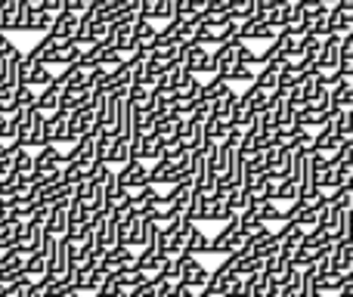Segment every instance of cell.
<instances>
[{
    "mask_svg": "<svg viewBox=\"0 0 353 297\" xmlns=\"http://www.w3.org/2000/svg\"><path fill=\"white\" fill-rule=\"evenodd\" d=\"M183 65H186L195 78H199V74H211L214 78V74H217V56L208 47L189 43V47H183Z\"/></svg>",
    "mask_w": 353,
    "mask_h": 297,
    "instance_id": "1",
    "label": "cell"
},
{
    "mask_svg": "<svg viewBox=\"0 0 353 297\" xmlns=\"http://www.w3.org/2000/svg\"><path fill=\"white\" fill-rule=\"evenodd\" d=\"M78 136L72 130V115L68 112H53L47 115V146H74Z\"/></svg>",
    "mask_w": 353,
    "mask_h": 297,
    "instance_id": "2",
    "label": "cell"
},
{
    "mask_svg": "<svg viewBox=\"0 0 353 297\" xmlns=\"http://www.w3.org/2000/svg\"><path fill=\"white\" fill-rule=\"evenodd\" d=\"M347 146V143L338 136V127H335V121L332 124H325L323 130H319L316 136H313V152H316L319 158H325V161H335L338 155H341V149Z\"/></svg>",
    "mask_w": 353,
    "mask_h": 297,
    "instance_id": "3",
    "label": "cell"
},
{
    "mask_svg": "<svg viewBox=\"0 0 353 297\" xmlns=\"http://www.w3.org/2000/svg\"><path fill=\"white\" fill-rule=\"evenodd\" d=\"M282 31L279 28H273V25L267 22L263 16H251V19H245L242 25H239V41H267V43H273L276 37H279Z\"/></svg>",
    "mask_w": 353,
    "mask_h": 297,
    "instance_id": "4",
    "label": "cell"
},
{
    "mask_svg": "<svg viewBox=\"0 0 353 297\" xmlns=\"http://www.w3.org/2000/svg\"><path fill=\"white\" fill-rule=\"evenodd\" d=\"M118 176H121V186L130 189V192L149 186V167H146V161H140V158H134L130 164L118 167Z\"/></svg>",
    "mask_w": 353,
    "mask_h": 297,
    "instance_id": "5",
    "label": "cell"
},
{
    "mask_svg": "<svg viewBox=\"0 0 353 297\" xmlns=\"http://www.w3.org/2000/svg\"><path fill=\"white\" fill-rule=\"evenodd\" d=\"M97 105H99V96L93 99L90 105H84V109H78V112H72V130H74V136H90V134H97Z\"/></svg>",
    "mask_w": 353,
    "mask_h": 297,
    "instance_id": "6",
    "label": "cell"
},
{
    "mask_svg": "<svg viewBox=\"0 0 353 297\" xmlns=\"http://www.w3.org/2000/svg\"><path fill=\"white\" fill-rule=\"evenodd\" d=\"M159 43V25L155 22H134V53H152V47Z\"/></svg>",
    "mask_w": 353,
    "mask_h": 297,
    "instance_id": "7",
    "label": "cell"
},
{
    "mask_svg": "<svg viewBox=\"0 0 353 297\" xmlns=\"http://www.w3.org/2000/svg\"><path fill=\"white\" fill-rule=\"evenodd\" d=\"M53 81H56V74L50 72V65H43V62H31V59H25L22 84L34 87V90H43V87H50Z\"/></svg>",
    "mask_w": 353,
    "mask_h": 297,
    "instance_id": "8",
    "label": "cell"
},
{
    "mask_svg": "<svg viewBox=\"0 0 353 297\" xmlns=\"http://www.w3.org/2000/svg\"><path fill=\"white\" fill-rule=\"evenodd\" d=\"M134 158H137L134 143H130L128 136H115L109 146V155H105V164H109V167H124V164H130Z\"/></svg>",
    "mask_w": 353,
    "mask_h": 297,
    "instance_id": "9",
    "label": "cell"
},
{
    "mask_svg": "<svg viewBox=\"0 0 353 297\" xmlns=\"http://www.w3.org/2000/svg\"><path fill=\"white\" fill-rule=\"evenodd\" d=\"M78 25H81V16H74V12H59V16L53 19L50 37H53V41H74Z\"/></svg>",
    "mask_w": 353,
    "mask_h": 297,
    "instance_id": "10",
    "label": "cell"
},
{
    "mask_svg": "<svg viewBox=\"0 0 353 297\" xmlns=\"http://www.w3.org/2000/svg\"><path fill=\"white\" fill-rule=\"evenodd\" d=\"M62 96H65V87H62L59 81H53L50 87H43V90L37 93V109H41L43 115H53V112L62 109Z\"/></svg>",
    "mask_w": 353,
    "mask_h": 297,
    "instance_id": "11",
    "label": "cell"
},
{
    "mask_svg": "<svg viewBox=\"0 0 353 297\" xmlns=\"http://www.w3.org/2000/svg\"><path fill=\"white\" fill-rule=\"evenodd\" d=\"M134 152L140 161H161V152H165V143L159 140L155 134H143L140 140H134Z\"/></svg>",
    "mask_w": 353,
    "mask_h": 297,
    "instance_id": "12",
    "label": "cell"
},
{
    "mask_svg": "<svg viewBox=\"0 0 353 297\" xmlns=\"http://www.w3.org/2000/svg\"><path fill=\"white\" fill-rule=\"evenodd\" d=\"M137 263V254L134 248H109L103 254V267L109 269V273H118V269H128Z\"/></svg>",
    "mask_w": 353,
    "mask_h": 297,
    "instance_id": "13",
    "label": "cell"
},
{
    "mask_svg": "<svg viewBox=\"0 0 353 297\" xmlns=\"http://www.w3.org/2000/svg\"><path fill=\"white\" fill-rule=\"evenodd\" d=\"M68 205H56V207H50V217H47V232L53 238H62L68 232Z\"/></svg>",
    "mask_w": 353,
    "mask_h": 297,
    "instance_id": "14",
    "label": "cell"
},
{
    "mask_svg": "<svg viewBox=\"0 0 353 297\" xmlns=\"http://www.w3.org/2000/svg\"><path fill=\"white\" fill-rule=\"evenodd\" d=\"M230 90H232L230 81H223V78H217V74H214V78L201 87V105H211V109H214V103H217L220 96H226Z\"/></svg>",
    "mask_w": 353,
    "mask_h": 297,
    "instance_id": "15",
    "label": "cell"
},
{
    "mask_svg": "<svg viewBox=\"0 0 353 297\" xmlns=\"http://www.w3.org/2000/svg\"><path fill=\"white\" fill-rule=\"evenodd\" d=\"M37 105V90L28 84H22L16 90V96H12V103L6 105V115H16V112H25V109H34Z\"/></svg>",
    "mask_w": 353,
    "mask_h": 297,
    "instance_id": "16",
    "label": "cell"
},
{
    "mask_svg": "<svg viewBox=\"0 0 353 297\" xmlns=\"http://www.w3.org/2000/svg\"><path fill=\"white\" fill-rule=\"evenodd\" d=\"M189 158H192V152H189L186 146H183L180 140L165 143V152H161V161L176 164V167H189Z\"/></svg>",
    "mask_w": 353,
    "mask_h": 297,
    "instance_id": "17",
    "label": "cell"
},
{
    "mask_svg": "<svg viewBox=\"0 0 353 297\" xmlns=\"http://www.w3.org/2000/svg\"><path fill=\"white\" fill-rule=\"evenodd\" d=\"M81 50H84V47H78L74 41H62L59 50H56V62H53V65H62V68L78 65V62H81Z\"/></svg>",
    "mask_w": 353,
    "mask_h": 297,
    "instance_id": "18",
    "label": "cell"
},
{
    "mask_svg": "<svg viewBox=\"0 0 353 297\" xmlns=\"http://www.w3.org/2000/svg\"><path fill=\"white\" fill-rule=\"evenodd\" d=\"M50 254H53V251H37V254H28V257H25V273H28L31 279H41V276H47Z\"/></svg>",
    "mask_w": 353,
    "mask_h": 297,
    "instance_id": "19",
    "label": "cell"
},
{
    "mask_svg": "<svg viewBox=\"0 0 353 297\" xmlns=\"http://www.w3.org/2000/svg\"><path fill=\"white\" fill-rule=\"evenodd\" d=\"M236 103H239V93L230 90L226 96H220L217 103H214V118H220V121H230L232 124V112H236Z\"/></svg>",
    "mask_w": 353,
    "mask_h": 297,
    "instance_id": "20",
    "label": "cell"
},
{
    "mask_svg": "<svg viewBox=\"0 0 353 297\" xmlns=\"http://www.w3.org/2000/svg\"><path fill=\"white\" fill-rule=\"evenodd\" d=\"M183 254H192V257H199V254H211V238L205 236V232L195 226L192 232H189V242H186V251Z\"/></svg>",
    "mask_w": 353,
    "mask_h": 297,
    "instance_id": "21",
    "label": "cell"
},
{
    "mask_svg": "<svg viewBox=\"0 0 353 297\" xmlns=\"http://www.w3.org/2000/svg\"><path fill=\"white\" fill-rule=\"evenodd\" d=\"M12 174L31 183V174H34V155H31L28 149L16 152V158H12Z\"/></svg>",
    "mask_w": 353,
    "mask_h": 297,
    "instance_id": "22",
    "label": "cell"
},
{
    "mask_svg": "<svg viewBox=\"0 0 353 297\" xmlns=\"http://www.w3.org/2000/svg\"><path fill=\"white\" fill-rule=\"evenodd\" d=\"M19 12V0H0V31H12V22H16Z\"/></svg>",
    "mask_w": 353,
    "mask_h": 297,
    "instance_id": "23",
    "label": "cell"
},
{
    "mask_svg": "<svg viewBox=\"0 0 353 297\" xmlns=\"http://www.w3.org/2000/svg\"><path fill=\"white\" fill-rule=\"evenodd\" d=\"M124 291H128V288H124V282H121V276H118V273H109V276H105V282H103V285H99V297H121Z\"/></svg>",
    "mask_w": 353,
    "mask_h": 297,
    "instance_id": "24",
    "label": "cell"
},
{
    "mask_svg": "<svg viewBox=\"0 0 353 297\" xmlns=\"http://www.w3.org/2000/svg\"><path fill=\"white\" fill-rule=\"evenodd\" d=\"M307 109H316V112H329L332 109V87L329 84H323L319 81V90H316V96L310 99V105Z\"/></svg>",
    "mask_w": 353,
    "mask_h": 297,
    "instance_id": "25",
    "label": "cell"
},
{
    "mask_svg": "<svg viewBox=\"0 0 353 297\" xmlns=\"http://www.w3.org/2000/svg\"><path fill=\"white\" fill-rule=\"evenodd\" d=\"M335 127H338V136H341L344 143H353V115L350 112H338Z\"/></svg>",
    "mask_w": 353,
    "mask_h": 297,
    "instance_id": "26",
    "label": "cell"
},
{
    "mask_svg": "<svg viewBox=\"0 0 353 297\" xmlns=\"http://www.w3.org/2000/svg\"><path fill=\"white\" fill-rule=\"evenodd\" d=\"M53 19L56 16H50V12H43V10H37L34 12V19H31V28L28 31H37V34H50V28H53Z\"/></svg>",
    "mask_w": 353,
    "mask_h": 297,
    "instance_id": "27",
    "label": "cell"
},
{
    "mask_svg": "<svg viewBox=\"0 0 353 297\" xmlns=\"http://www.w3.org/2000/svg\"><path fill=\"white\" fill-rule=\"evenodd\" d=\"M236 81H239V84H248L251 87L257 81V72L251 65H236V68H232V74H230V84H236Z\"/></svg>",
    "mask_w": 353,
    "mask_h": 297,
    "instance_id": "28",
    "label": "cell"
},
{
    "mask_svg": "<svg viewBox=\"0 0 353 297\" xmlns=\"http://www.w3.org/2000/svg\"><path fill=\"white\" fill-rule=\"evenodd\" d=\"M128 297H159V285H155V282H146V285H140V288H130Z\"/></svg>",
    "mask_w": 353,
    "mask_h": 297,
    "instance_id": "29",
    "label": "cell"
},
{
    "mask_svg": "<svg viewBox=\"0 0 353 297\" xmlns=\"http://www.w3.org/2000/svg\"><path fill=\"white\" fill-rule=\"evenodd\" d=\"M93 6V0H65V12H74V16H84Z\"/></svg>",
    "mask_w": 353,
    "mask_h": 297,
    "instance_id": "30",
    "label": "cell"
},
{
    "mask_svg": "<svg viewBox=\"0 0 353 297\" xmlns=\"http://www.w3.org/2000/svg\"><path fill=\"white\" fill-rule=\"evenodd\" d=\"M41 10L50 12V16H59V12H65V0H43Z\"/></svg>",
    "mask_w": 353,
    "mask_h": 297,
    "instance_id": "31",
    "label": "cell"
},
{
    "mask_svg": "<svg viewBox=\"0 0 353 297\" xmlns=\"http://www.w3.org/2000/svg\"><path fill=\"white\" fill-rule=\"evenodd\" d=\"M90 297H99V294H90Z\"/></svg>",
    "mask_w": 353,
    "mask_h": 297,
    "instance_id": "32",
    "label": "cell"
}]
</instances>
